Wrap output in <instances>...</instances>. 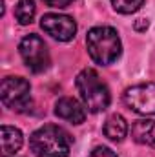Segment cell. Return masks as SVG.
Masks as SVG:
<instances>
[{
  "label": "cell",
  "mask_w": 155,
  "mask_h": 157,
  "mask_svg": "<svg viewBox=\"0 0 155 157\" xmlns=\"http://www.w3.org/2000/svg\"><path fill=\"white\" fill-rule=\"evenodd\" d=\"M89 157H117V154L113 150L106 148V146H97V148L89 154Z\"/></svg>",
  "instance_id": "obj_14"
},
{
  "label": "cell",
  "mask_w": 155,
  "mask_h": 157,
  "mask_svg": "<svg viewBox=\"0 0 155 157\" xmlns=\"http://www.w3.org/2000/svg\"><path fill=\"white\" fill-rule=\"evenodd\" d=\"M35 11H37L35 0H18V4H17V7H15V17H17V20H18V24L28 26V24L33 22Z\"/></svg>",
  "instance_id": "obj_12"
},
{
  "label": "cell",
  "mask_w": 155,
  "mask_h": 157,
  "mask_svg": "<svg viewBox=\"0 0 155 157\" xmlns=\"http://www.w3.org/2000/svg\"><path fill=\"white\" fill-rule=\"evenodd\" d=\"M122 99L131 112L139 115H155V82H142L128 88Z\"/></svg>",
  "instance_id": "obj_6"
},
{
  "label": "cell",
  "mask_w": 155,
  "mask_h": 157,
  "mask_svg": "<svg viewBox=\"0 0 155 157\" xmlns=\"http://www.w3.org/2000/svg\"><path fill=\"white\" fill-rule=\"evenodd\" d=\"M73 0H44V4H47L49 7H57V9H64L71 4Z\"/></svg>",
  "instance_id": "obj_15"
},
{
  "label": "cell",
  "mask_w": 155,
  "mask_h": 157,
  "mask_svg": "<svg viewBox=\"0 0 155 157\" xmlns=\"http://www.w3.org/2000/svg\"><path fill=\"white\" fill-rule=\"evenodd\" d=\"M104 135L110 141H113V143L124 141V137L128 135V122H126V119L122 115H119V113L110 115L106 119V122H104Z\"/></svg>",
  "instance_id": "obj_11"
},
{
  "label": "cell",
  "mask_w": 155,
  "mask_h": 157,
  "mask_svg": "<svg viewBox=\"0 0 155 157\" xmlns=\"http://www.w3.org/2000/svg\"><path fill=\"white\" fill-rule=\"evenodd\" d=\"M18 51H20V57L26 64V68L33 73H42L49 68V51H47V46L46 42L40 39L39 35L31 33L28 37L20 40V46H18Z\"/></svg>",
  "instance_id": "obj_5"
},
{
  "label": "cell",
  "mask_w": 155,
  "mask_h": 157,
  "mask_svg": "<svg viewBox=\"0 0 155 157\" xmlns=\"http://www.w3.org/2000/svg\"><path fill=\"white\" fill-rule=\"evenodd\" d=\"M71 143V135L57 124H46L29 137V148L37 157H68Z\"/></svg>",
  "instance_id": "obj_1"
},
{
  "label": "cell",
  "mask_w": 155,
  "mask_h": 157,
  "mask_svg": "<svg viewBox=\"0 0 155 157\" xmlns=\"http://www.w3.org/2000/svg\"><path fill=\"white\" fill-rule=\"evenodd\" d=\"M0 132H2V157L15 155L22 148V143H24L22 132L15 126H7V124H4L0 128Z\"/></svg>",
  "instance_id": "obj_9"
},
{
  "label": "cell",
  "mask_w": 155,
  "mask_h": 157,
  "mask_svg": "<svg viewBox=\"0 0 155 157\" xmlns=\"http://www.w3.org/2000/svg\"><path fill=\"white\" fill-rule=\"evenodd\" d=\"M40 28L59 42H68L75 37L77 24L71 17L60 13H47L40 18Z\"/></svg>",
  "instance_id": "obj_7"
},
{
  "label": "cell",
  "mask_w": 155,
  "mask_h": 157,
  "mask_svg": "<svg viewBox=\"0 0 155 157\" xmlns=\"http://www.w3.org/2000/svg\"><path fill=\"white\" fill-rule=\"evenodd\" d=\"M86 106H82L77 99L73 97H62L55 104V115L59 119H64L71 124H82L86 119Z\"/></svg>",
  "instance_id": "obj_8"
},
{
  "label": "cell",
  "mask_w": 155,
  "mask_h": 157,
  "mask_svg": "<svg viewBox=\"0 0 155 157\" xmlns=\"http://www.w3.org/2000/svg\"><path fill=\"white\" fill-rule=\"evenodd\" d=\"M112 4H113V9L117 13L131 15V13H135L142 7L144 0H112Z\"/></svg>",
  "instance_id": "obj_13"
},
{
  "label": "cell",
  "mask_w": 155,
  "mask_h": 157,
  "mask_svg": "<svg viewBox=\"0 0 155 157\" xmlns=\"http://www.w3.org/2000/svg\"><path fill=\"white\" fill-rule=\"evenodd\" d=\"M146 28H148V20H146V18H139V20L135 22V29H137V31H144Z\"/></svg>",
  "instance_id": "obj_16"
},
{
  "label": "cell",
  "mask_w": 155,
  "mask_h": 157,
  "mask_svg": "<svg viewBox=\"0 0 155 157\" xmlns=\"http://www.w3.org/2000/svg\"><path fill=\"white\" fill-rule=\"evenodd\" d=\"M75 86L88 112L100 113L110 106V101H112L110 90L95 70L91 68L82 70L75 78Z\"/></svg>",
  "instance_id": "obj_3"
},
{
  "label": "cell",
  "mask_w": 155,
  "mask_h": 157,
  "mask_svg": "<svg viewBox=\"0 0 155 157\" xmlns=\"http://www.w3.org/2000/svg\"><path fill=\"white\" fill-rule=\"evenodd\" d=\"M86 48L91 60L99 66L113 64L122 53V44L113 28L110 26H97L91 28L86 35Z\"/></svg>",
  "instance_id": "obj_2"
},
{
  "label": "cell",
  "mask_w": 155,
  "mask_h": 157,
  "mask_svg": "<svg viewBox=\"0 0 155 157\" xmlns=\"http://www.w3.org/2000/svg\"><path fill=\"white\" fill-rule=\"evenodd\" d=\"M131 137L139 144L155 146V119H139L131 124Z\"/></svg>",
  "instance_id": "obj_10"
},
{
  "label": "cell",
  "mask_w": 155,
  "mask_h": 157,
  "mask_svg": "<svg viewBox=\"0 0 155 157\" xmlns=\"http://www.w3.org/2000/svg\"><path fill=\"white\" fill-rule=\"evenodd\" d=\"M0 99L13 112H28L31 108V86L22 77H6L0 86Z\"/></svg>",
  "instance_id": "obj_4"
}]
</instances>
